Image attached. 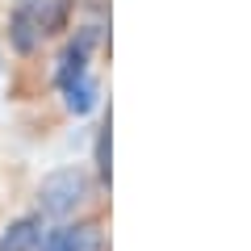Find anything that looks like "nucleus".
I'll list each match as a JSON object with an SVG mask.
<instances>
[{
    "mask_svg": "<svg viewBox=\"0 0 251 251\" xmlns=\"http://www.w3.org/2000/svg\"><path fill=\"white\" fill-rule=\"evenodd\" d=\"M67 13H72L67 0H17V4H13V17H9L13 46H17L21 54L38 50L42 38L59 34V29L67 25Z\"/></svg>",
    "mask_w": 251,
    "mask_h": 251,
    "instance_id": "1",
    "label": "nucleus"
},
{
    "mask_svg": "<svg viewBox=\"0 0 251 251\" xmlns=\"http://www.w3.org/2000/svg\"><path fill=\"white\" fill-rule=\"evenodd\" d=\"M84 197H88V176H84L80 168H63V172H50V176L42 180V188H38L42 214H50V218L72 214V209L80 205Z\"/></svg>",
    "mask_w": 251,
    "mask_h": 251,
    "instance_id": "2",
    "label": "nucleus"
},
{
    "mask_svg": "<svg viewBox=\"0 0 251 251\" xmlns=\"http://www.w3.org/2000/svg\"><path fill=\"white\" fill-rule=\"evenodd\" d=\"M42 251H100V234L92 226H63L42 243Z\"/></svg>",
    "mask_w": 251,
    "mask_h": 251,
    "instance_id": "3",
    "label": "nucleus"
},
{
    "mask_svg": "<svg viewBox=\"0 0 251 251\" xmlns=\"http://www.w3.org/2000/svg\"><path fill=\"white\" fill-rule=\"evenodd\" d=\"M38 247H42V222L38 218H17L0 239V251H38Z\"/></svg>",
    "mask_w": 251,
    "mask_h": 251,
    "instance_id": "4",
    "label": "nucleus"
},
{
    "mask_svg": "<svg viewBox=\"0 0 251 251\" xmlns=\"http://www.w3.org/2000/svg\"><path fill=\"white\" fill-rule=\"evenodd\" d=\"M63 100H67V109H72V113H88V109L97 105V84H92V75L67 84V88H63Z\"/></svg>",
    "mask_w": 251,
    "mask_h": 251,
    "instance_id": "5",
    "label": "nucleus"
},
{
    "mask_svg": "<svg viewBox=\"0 0 251 251\" xmlns=\"http://www.w3.org/2000/svg\"><path fill=\"white\" fill-rule=\"evenodd\" d=\"M109 130H113V122H100V130H97V172H100V180L109 184V176H113V168H109Z\"/></svg>",
    "mask_w": 251,
    "mask_h": 251,
    "instance_id": "6",
    "label": "nucleus"
}]
</instances>
